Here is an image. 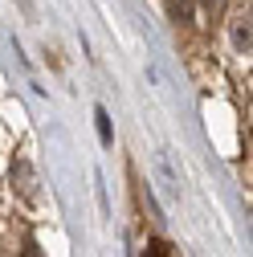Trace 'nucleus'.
<instances>
[{
    "label": "nucleus",
    "mask_w": 253,
    "mask_h": 257,
    "mask_svg": "<svg viewBox=\"0 0 253 257\" xmlns=\"http://www.w3.org/2000/svg\"><path fill=\"white\" fill-rule=\"evenodd\" d=\"M94 118H98V135L110 143V122H106V110H98V114H94Z\"/></svg>",
    "instance_id": "2"
},
{
    "label": "nucleus",
    "mask_w": 253,
    "mask_h": 257,
    "mask_svg": "<svg viewBox=\"0 0 253 257\" xmlns=\"http://www.w3.org/2000/svg\"><path fill=\"white\" fill-rule=\"evenodd\" d=\"M147 249H151V253H147V257H168V245H164V241H151V245H147Z\"/></svg>",
    "instance_id": "3"
},
{
    "label": "nucleus",
    "mask_w": 253,
    "mask_h": 257,
    "mask_svg": "<svg viewBox=\"0 0 253 257\" xmlns=\"http://www.w3.org/2000/svg\"><path fill=\"white\" fill-rule=\"evenodd\" d=\"M204 5H208V13H216V9H220V0H204Z\"/></svg>",
    "instance_id": "4"
},
{
    "label": "nucleus",
    "mask_w": 253,
    "mask_h": 257,
    "mask_svg": "<svg viewBox=\"0 0 253 257\" xmlns=\"http://www.w3.org/2000/svg\"><path fill=\"white\" fill-rule=\"evenodd\" d=\"M168 5H172V17H176V21H188V17H192V0H168Z\"/></svg>",
    "instance_id": "1"
}]
</instances>
